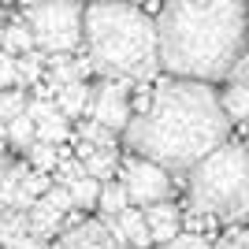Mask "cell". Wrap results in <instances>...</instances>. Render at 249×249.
Segmentation results:
<instances>
[{
	"label": "cell",
	"instance_id": "7",
	"mask_svg": "<svg viewBox=\"0 0 249 249\" xmlns=\"http://www.w3.org/2000/svg\"><path fill=\"white\" fill-rule=\"evenodd\" d=\"M123 190H126V197H130V205H164L167 197H171V175H167L164 167H156L149 164V160H126L123 164Z\"/></svg>",
	"mask_w": 249,
	"mask_h": 249
},
{
	"label": "cell",
	"instance_id": "23",
	"mask_svg": "<svg viewBox=\"0 0 249 249\" xmlns=\"http://www.w3.org/2000/svg\"><path fill=\"white\" fill-rule=\"evenodd\" d=\"M82 175H86L82 160H78V156H63V160H60V167L52 171V186H56V190H71V186H74V182H78Z\"/></svg>",
	"mask_w": 249,
	"mask_h": 249
},
{
	"label": "cell",
	"instance_id": "28",
	"mask_svg": "<svg viewBox=\"0 0 249 249\" xmlns=\"http://www.w3.org/2000/svg\"><path fill=\"white\" fill-rule=\"evenodd\" d=\"M231 82H234V86H246V89H249V56H242V60L234 63V71H231Z\"/></svg>",
	"mask_w": 249,
	"mask_h": 249
},
{
	"label": "cell",
	"instance_id": "21",
	"mask_svg": "<svg viewBox=\"0 0 249 249\" xmlns=\"http://www.w3.org/2000/svg\"><path fill=\"white\" fill-rule=\"evenodd\" d=\"M30 234V223H26V212H11V208H0V249L8 242Z\"/></svg>",
	"mask_w": 249,
	"mask_h": 249
},
{
	"label": "cell",
	"instance_id": "20",
	"mask_svg": "<svg viewBox=\"0 0 249 249\" xmlns=\"http://www.w3.org/2000/svg\"><path fill=\"white\" fill-rule=\"evenodd\" d=\"M4 142H11L19 153H26V149L37 142V126H34L26 115H19V119H11V123L4 126Z\"/></svg>",
	"mask_w": 249,
	"mask_h": 249
},
{
	"label": "cell",
	"instance_id": "9",
	"mask_svg": "<svg viewBox=\"0 0 249 249\" xmlns=\"http://www.w3.org/2000/svg\"><path fill=\"white\" fill-rule=\"evenodd\" d=\"M52 249H126V242L115 234L108 219H86V223H74L71 231H63Z\"/></svg>",
	"mask_w": 249,
	"mask_h": 249
},
{
	"label": "cell",
	"instance_id": "18",
	"mask_svg": "<svg viewBox=\"0 0 249 249\" xmlns=\"http://www.w3.org/2000/svg\"><path fill=\"white\" fill-rule=\"evenodd\" d=\"M97 208H101L108 219H115L119 212H126V208H130V197H126V190H123V182H119V178H112V182H104V186H101Z\"/></svg>",
	"mask_w": 249,
	"mask_h": 249
},
{
	"label": "cell",
	"instance_id": "32",
	"mask_svg": "<svg viewBox=\"0 0 249 249\" xmlns=\"http://www.w3.org/2000/svg\"><path fill=\"white\" fill-rule=\"evenodd\" d=\"M8 167H11V164H8V156L0 153V182H4V175H8Z\"/></svg>",
	"mask_w": 249,
	"mask_h": 249
},
{
	"label": "cell",
	"instance_id": "14",
	"mask_svg": "<svg viewBox=\"0 0 249 249\" xmlns=\"http://www.w3.org/2000/svg\"><path fill=\"white\" fill-rule=\"evenodd\" d=\"M82 167L89 178H97L104 186V182H112L115 167H119V149H93L89 156H82Z\"/></svg>",
	"mask_w": 249,
	"mask_h": 249
},
{
	"label": "cell",
	"instance_id": "13",
	"mask_svg": "<svg viewBox=\"0 0 249 249\" xmlns=\"http://www.w3.org/2000/svg\"><path fill=\"white\" fill-rule=\"evenodd\" d=\"M89 93H93V89L86 82H71V86H60L52 101H56V108H60L63 119H74V115H82L86 108H89Z\"/></svg>",
	"mask_w": 249,
	"mask_h": 249
},
{
	"label": "cell",
	"instance_id": "34",
	"mask_svg": "<svg viewBox=\"0 0 249 249\" xmlns=\"http://www.w3.org/2000/svg\"><path fill=\"white\" fill-rule=\"evenodd\" d=\"M242 149H246V153H249V138H246V145H242Z\"/></svg>",
	"mask_w": 249,
	"mask_h": 249
},
{
	"label": "cell",
	"instance_id": "12",
	"mask_svg": "<svg viewBox=\"0 0 249 249\" xmlns=\"http://www.w3.org/2000/svg\"><path fill=\"white\" fill-rule=\"evenodd\" d=\"M22 175H26V164H11L4 182H0V208H11V212H30V194L22 186Z\"/></svg>",
	"mask_w": 249,
	"mask_h": 249
},
{
	"label": "cell",
	"instance_id": "2",
	"mask_svg": "<svg viewBox=\"0 0 249 249\" xmlns=\"http://www.w3.org/2000/svg\"><path fill=\"white\" fill-rule=\"evenodd\" d=\"M160 67L182 82L231 78L246 49V8L238 0H175L156 15Z\"/></svg>",
	"mask_w": 249,
	"mask_h": 249
},
{
	"label": "cell",
	"instance_id": "30",
	"mask_svg": "<svg viewBox=\"0 0 249 249\" xmlns=\"http://www.w3.org/2000/svg\"><path fill=\"white\" fill-rule=\"evenodd\" d=\"M231 238L238 242V249H249V231H242V234H231Z\"/></svg>",
	"mask_w": 249,
	"mask_h": 249
},
{
	"label": "cell",
	"instance_id": "24",
	"mask_svg": "<svg viewBox=\"0 0 249 249\" xmlns=\"http://www.w3.org/2000/svg\"><path fill=\"white\" fill-rule=\"evenodd\" d=\"M22 112H26V97H22L19 89H4V93H0V130H4L11 119H19Z\"/></svg>",
	"mask_w": 249,
	"mask_h": 249
},
{
	"label": "cell",
	"instance_id": "8",
	"mask_svg": "<svg viewBox=\"0 0 249 249\" xmlns=\"http://www.w3.org/2000/svg\"><path fill=\"white\" fill-rule=\"evenodd\" d=\"M67 212H71V197H67V190H56L52 186L45 197H37L30 205V212H26V223H30V234L34 238H52L56 231L63 227V219H67Z\"/></svg>",
	"mask_w": 249,
	"mask_h": 249
},
{
	"label": "cell",
	"instance_id": "22",
	"mask_svg": "<svg viewBox=\"0 0 249 249\" xmlns=\"http://www.w3.org/2000/svg\"><path fill=\"white\" fill-rule=\"evenodd\" d=\"M67 197H71V208H97V197H101V182L89 175H82L67 190Z\"/></svg>",
	"mask_w": 249,
	"mask_h": 249
},
{
	"label": "cell",
	"instance_id": "3",
	"mask_svg": "<svg viewBox=\"0 0 249 249\" xmlns=\"http://www.w3.org/2000/svg\"><path fill=\"white\" fill-rule=\"evenodd\" d=\"M86 60L104 78L145 82L160 67L156 19L134 4H89L82 8Z\"/></svg>",
	"mask_w": 249,
	"mask_h": 249
},
{
	"label": "cell",
	"instance_id": "6",
	"mask_svg": "<svg viewBox=\"0 0 249 249\" xmlns=\"http://www.w3.org/2000/svg\"><path fill=\"white\" fill-rule=\"evenodd\" d=\"M130 86L134 82H126V78H104L93 93H89V108H86L89 119H93L97 126H104L108 134H115V138L134 119V112H130Z\"/></svg>",
	"mask_w": 249,
	"mask_h": 249
},
{
	"label": "cell",
	"instance_id": "16",
	"mask_svg": "<svg viewBox=\"0 0 249 249\" xmlns=\"http://www.w3.org/2000/svg\"><path fill=\"white\" fill-rule=\"evenodd\" d=\"M0 45L8 56H22V52H34V37H30V26L22 19H11L4 22V34H0Z\"/></svg>",
	"mask_w": 249,
	"mask_h": 249
},
{
	"label": "cell",
	"instance_id": "15",
	"mask_svg": "<svg viewBox=\"0 0 249 249\" xmlns=\"http://www.w3.org/2000/svg\"><path fill=\"white\" fill-rule=\"evenodd\" d=\"M219 108L227 115V123H249V89L231 82L227 89L219 93Z\"/></svg>",
	"mask_w": 249,
	"mask_h": 249
},
{
	"label": "cell",
	"instance_id": "5",
	"mask_svg": "<svg viewBox=\"0 0 249 249\" xmlns=\"http://www.w3.org/2000/svg\"><path fill=\"white\" fill-rule=\"evenodd\" d=\"M22 22L30 26V37L49 56H71L82 45V8L71 0H49L30 4L22 11Z\"/></svg>",
	"mask_w": 249,
	"mask_h": 249
},
{
	"label": "cell",
	"instance_id": "29",
	"mask_svg": "<svg viewBox=\"0 0 249 249\" xmlns=\"http://www.w3.org/2000/svg\"><path fill=\"white\" fill-rule=\"evenodd\" d=\"M4 249H49L41 238H34V234H22V238H15V242H8Z\"/></svg>",
	"mask_w": 249,
	"mask_h": 249
},
{
	"label": "cell",
	"instance_id": "31",
	"mask_svg": "<svg viewBox=\"0 0 249 249\" xmlns=\"http://www.w3.org/2000/svg\"><path fill=\"white\" fill-rule=\"evenodd\" d=\"M212 249H238V242H234V238H223V242H216Z\"/></svg>",
	"mask_w": 249,
	"mask_h": 249
},
{
	"label": "cell",
	"instance_id": "26",
	"mask_svg": "<svg viewBox=\"0 0 249 249\" xmlns=\"http://www.w3.org/2000/svg\"><path fill=\"white\" fill-rule=\"evenodd\" d=\"M156 249H208V242H205V234L190 231V234H178L175 242H167V246H156Z\"/></svg>",
	"mask_w": 249,
	"mask_h": 249
},
{
	"label": "cell",
	"instance_id": "1",
	"mask_svg": "<svg viewBox=\"0 0 249 249\" xmlns=\"http://www.w3.org/2000/svg\"><path fill=\"white\" fill-rule=\"evenodd\" d=\"M227 130L231 123L212 86L167 78L153 89L145 112L130 119L123 142L138 160H149L164 171H194L227 142Z\"/></svg>",
	"mask_w": 249,
	"mask_h": 249
},
{
	"label": "cell",
	"instance_id": "11",
	"mask_svg": "<svg viewBox=\"0 0 249 249\" xmlns=\"http://www.w3.org/2000/svg\"><path fill=\"white\" fill-rule=\"evenodd\" d=\"M115 227V234L126 242V249H149L153 242H149V227H145V216H142V208H126V212H119L115 219H108Z\"/></svg>",
	"mask_w": 249,
	"mask_h": 249
},
{
	"label": "cell",
	"instance_id": "27",
	"mask_svg": "<svg viewBox=\"0 0 249 249\" xmlns=\"http://www.w3.org/2000/svg\"><path fill=\"white\" fill-rule=\"evenodd\" d=\"M11 86H15V56L0 52V93L11 89Z\"/></svg>",
	"mask_w": 249,
	"mask_h": 249
},
{
	"label": "cell",
	"instance_id": "25",
	"mask_svg": "<svg viewBox=\"0 0 249 249\" xmlns=\"http://www.w3.org/2000/svg\"><path fill=\"white\" fill-rule=\"evenodd\" d=\"M67 138H71V123H67L63 115H56V119L37 126V142H45V145H63Z\"/></svg>",
	"mask_w": 249,
	"mask_h": 249
},
{
	"label": "cell",
	"instance_id": "10",
	"mask_svg": "<svg viewBox=\"0 0 249 249\" xmlns=\"http://www.w3.org/2000/svg\"><path fill=\"white\" fill-rule=\"evenodd\" d=\"M142 216H145V227H149V242L167 246V242L178 238V223H182V216H178V208L171 205V201L142 208Z\"/></svg>",
	"mask_w": 249,
	"mask_h": 249
},
{
	"label": "cell",
	"instance_id": "4",
	"mask_svg": "<svg viewBox=\"0 0 249 249\" xmlns=\"http://www.w3.org/2000/svg\"><path fill=\"white\" fill-rule=\"evenodd\" d=\"M186 197L194 216H212L223 223L249 216V153L238 142H223L208 153L186 182Z\"/></svg>",
	"mask_w": 249,
	"mask_h": 249
},
{
	"label": "cell",
	"instance_id": "19",
	"mask_svg": "<svg viewBox=\"0 0 249 249\" xmlns=\"http://www.w3.org/2000/svg\"><path fill=\"white\" fill-rule=\"evenodd\" d=\"M45 74V56L37 49L15 56V86H37Z\"/></svg>",
	"mask_w": 249,
	"mask_h": 249
},
{
	"label": "cell",
	"instance_id": "33",
	"mask_svg": "<svg viewBox=\"0 0 249 249\" xmlns=\"http://www.w3.org/2000/svg\"><path fill=\"white\" fill-rule=\"evenodd\" d=\"M246 41H249V8H246Z\"/></svg>",
	"mask_w": 249,
	"mask_h": 249
},
{
	"label": "cell",
	"instance_id": "17",
	"mask_svg": "<svg viewBox=\"0 0 249 249\" xmlns=\"http://www.w3.org/2000/svg\"><path fill=\"white\" fill-rule=\"evenodd\" d=\"M63 149L60 145H45V142H34L30 149H26V160H30V171H41V175H49V171H56L60 167V160H63Z\"/></svg>",
	"mask_w": 249,
	"mask_h": 249
}]
</instances>
